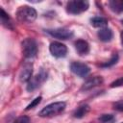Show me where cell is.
Returning a JSON list of instances; mask_svg holds the SVG:
<instances>
[{
	"label": "cell",
	"instance_id": "1",
	"mask_svg": "<svg viewBox=\"0 0 123 123\" xmlns=\"http://www.w3.org/2000/svg\"><path fill=\"white\" fill-rule=\"evenodd\" d=\"M66 107V103L60 101V102H54L51 103L47 106H45L39 112L38 115L40 117H50V116H54L57 115L59 113H61L62 111H64Z\"/></svg>",
	"mask_w": 123,
	"mask_h": 123
},
{
	"label": "cell",
	"instance_id": "2",
	"mask_svg": "<svg viewBox=\"0 0 123 123\" xmlns=\"http://www.w3.org/2000/svg\"><path fill=\"white\" fill-rule=\"evenodd\" d=\"M37 16V11L30 6H20L16 12V17L20 22L31 23Z\"/></svg>",
	"mask_w": 123,
	"mask_h": 123
},
{
	"label": "cell",
	"instance_id": "3",
	"mask_svg": "<svg viewBox=\"0 0 123 123\" xmlns=\"http://www.w3.org/2000/svg\"><path fill=\"white\" fill-rule=\"evenodd\" d=\"M89 7V3L86 0H72L66 4V12L70 14H80L86 12Z\"/></svg>",
	"mask_w": 123,
	"mask_h": 123
},
{
	"label": "cell",
	"instance_id": "4",
	"mask_svg": "<svg viewBox=\"0 0 123 123\" xmlns=\"http://www.w3.org/2000/svg\"><path fill=\"white\" fill-rule=\"evenodd\" d=\"M22 54L27 59H32L37 54V45L34 38L27 37L21 42Z\"/></svg>",
	"mask_w": 123,
	"mask_h": 123
},
{
	"label": "cell",
	"instance_id": "5",
	"mask_svg": "<svg viewBox=\"0 0 123 123\" xmlns=\"http://www.w3.org/2000/svg\"><path fill=\"white\" fill-rule=\"evenodd\" d=\"M46 33L49 34L51 37L58 38V39H62V40H65V39H69L73 37V32L69 29H65V28H56V29H47Z\"/></svg>",
	"mask_w": 123,
	"mask_h": 123
},
{
	"label": "cell",
	"instance_id": "6",
	"mask_svg": "<svg viewBox=\"0 0 123 123\" xmlns=\"http://www.w3.org/2000/svg\"><path fill=\"white\" fill-rule=\"evenodd\" d=\"M47 78V73L44 69H40L39 73H37L34 78H32L27 85V90L28 91H33L34 89H36L37 87H38L40 86V84H42Z\"/></svg>",
	"mask_w": 123,
	"mask_h": 123
},
{
	"label": "cell",
	"instance_id": "7",
	"mask_svg": "<svg viewBox=\"0 0 123 123\" xmlns=\"http://www.w3.org/2000/svg\"><path fill=\"white\" fill-rule=\"evenodd\" d=\"M70 70L76 74L77 76L84 78L86 76H87L90 72V68L87 64L84 63V62H73L70 64Z\"/></svg>",
	"mask_w": 123,
	"mask_h": 123
},
{
	"label": "cell",
	"instance_id": "8",
	"mask_svg": "<svg viewBox=\"0 0 123 123\" xmlns=\"http://www.w3.org/2000/svg\"><path fill=\"white\" fill-rule=\"evenodd\" d=\"M49 50L50 53L56 58H63L67 54V47L63 43L59 41L51 42L49 46Z\"/></svg>",
	"mask_w": 123,
	"mask_h": 123
},
{
	"label": "cell",
	"instance_id": "9",
	"mask_svg": "<svg viewBox=\"0 0 123 123\" xmlns=\"http://www.w3.org/2000/svg\"><path fill=\"white\" fill-rule=\"evenodd\" d=\"M103 82H104V80H103V78H102L101 76H94V77H91V78L87 79V80L83 84V86H82V87H81V90H83V91H87V90H89V89H91V88H93V87H95V86H98L102 85Z\"/></svg>",
	"mask_w": 123,
	"mask_h": 123
},
{
	"label": "cell",
	"instance_id": "10",
	"mask_svg": "<svg viewBox=\"0 0 123 123\" xmlns=\"http://www.w3.org/2000/svg\"><path fill=\"white\" fill-rule=\"evenodd\" d=\"M32 74H33V64L31 62H26L19 74V80L21 82H29L32 78Z\"/></svg>",
	"mask_w": 123,
	"mask_h": 123
},
{
	"label": "cell",
	"instance_id": "11",
	"mask_svg": "<svg viewBox=\"0 0 123 123\" xmlns=\"http://www.w3.org/2000/svg\"><path fill=\"white\" fill-rule=\"evenodd\" d=\"M74 46L75 49L77 51V53L81 56L83 55H86L89 52V44L86 40L84 39H77L74 42Z\"/></svg>",
	"mask_w": 123,
	"mask_h": 123
},
{
	"label": "cell",
	"instance_id": "12",
	"mask_svg": "<svg viewBox=\"0 0 123 123\" xmlns=\"http://www.w3.org/2000/svg\"><path fill=\"white\" fill-rule=\"evenodd\" d=\"M97 36H98V37H99V39L101 41L109 42V41L111 40V38L113 37V33H112V31L110 28L105 27V28H102L101 30L98 31Z\"/></svg>",
	"mask_w": 123,
	"mask_h": 123
},
{
	"label": "cell",
	"instance_id": "13",
	"mask_svg": "<svg viewBox=\"0 0 123 123\" xmlns=\"http://www.w3.org/2000/svg\"><path fill=\"white\" fill-rule=\"evenodd\" d=\"M90 24L95 28H104L108 25V19L102 16H95L90 19Z\"/></svg>",
	"mask_w": 123,
	"mask_h": 123
},
{
	"label": "cell",
	"instance_id": "14",
	"mask_svg": "<svg viewBox=\"0 0 123 123\" xmlns=\"http://www.w3.org/2000/svg\"><path fill=\"white\" fill-rule=\"evenodd\" d=\"M89 109H90V108H89L88 105H86V104L82 105V106L78 107V108L74 111L73 116H74L75 118H82V117H84V116L89 111Z\"/></svg>",
	"mask_w": 123,
	"mask_h": 123
},
{
	"label": "cell",
	"instance_id": "15",
	"mask_svg": "<svg viewBox=\"0 0 123 123\" xmlns=\"http://www.w3.org/2000/svg\"><path fill=\"white\" fill-rule=\"evenodd\" d=\"M1 23L3 26H5L8 29H12V23L9 16V14L4 11L3 8H1Z\"/></svg>",
	"mask_w": 123,
	"mask_h": 123
},
{
	"label": "cell",
	"instance_id": "16",
	"mask_svg": "<svg viewBox=\"0 0 123 123\" xmlns=\"http://www.w3.org/2000/svg\"><path fill=\"white\" fill-rule=\"evenodd\" d=\"M109 6H110L111 10L114 12H123V1L111 0L109 2Z\"/></svg>",
	"mask_w": 123,
	"mask_h": 123
},
{
	"label": "cell",
	"instance_id": "17",
	"mask_svg": "<svg viewBox=\"0 0 123 123\" xmlns=\"http://www.w3.org/2000/svg\"><path fill=\"white\" fill-rule=\"evenodd\" d=\"M98 120H99L101 123H113V122L115 121V117H114V115H112V114L105 113V114L100 115V117L98 118Z\"/></svg>",
	"mask_w": 123,
	"mask_h": 123
},
{
	"label": "cell",
	"instance_id": "18",
	"mask_svg": "<svg viewBox=\"0 0 123 123\" xmlns=\"http://www.w3.org/2000/svg\"><path fill=\"white\" fill-rule=\"evenodd\" d=\"M117 61H118V55H117L116 53H114V54L112 55V57L111 58V60H110L109 62H107L106 63L101 64V66H102V67H110V66H112L113 64H115V63L117 62Z\"/></svg>",
	"mask_w": 123,
	"mask_h": 123
},
{
	"label": "cell",
	"instance_id": "19",
	"mask_svg": "<svg viewBox=\"0 0 123 123\" xmlns=\"http://www.w3.org/2000/svg\"><path fill=\"white\" fill-rule=\"evenodd\" d=\"M41 97L40 96H38V97H37V98H35L27 107H26V111H29V110H31V109H33V108H35L36 106H37L40 102H41Z\"/></svg>",
	"mask_w": 123,
	"mask_h": 123
},
{
	"label": "cell",
	"instance_id": "20",
	"mask_svg": "<svg viewBox=\"0 0 123 123\" xmlns=\"http://www.w3.org/2000/svg\"><path fill=\"white\" fill-rule=\"evenodd\" d=\"M13 123H30V118L26 115H22V116H19L17 117Z\"/></svg>",
	"mask_w": 123,
	"mask_h": 123
},
{
	"label": "cell",
	"instance_id": "21",
	"mask_svg": "<svg viewBox=\"0 0 123 123\" xmlns=\"http://www.w3.org/2000/svg\"><path fill=\"white\" fill-rule=\"evenodd\" d=\"M113 109L118 111H123V99L113 103Z\"/></svg>",
	"mask_w": 123,
	"mask_h": 123
},
{
	"label": "cell",
	"instance_id": "22",
	"mask_svg": "<svg viewBox=\"0 0 123 123\" xmlns=\"http://www.w3.org/2000/svg\"><path fill=\"white\" fill-rule=\"evenodd\" d=\"M123 86V77H120L118 79H116L115 81H113L111 84V87H118V86Z\"/></svg>",
	"mask_w": 123,
	"mask_h": 123
},
{
	"label": "cell",
	"instance_id": "23",
	"mask_svg": "<svg viewBox=\"0 0 123 123\" xmlns=\"http://www.w3.org/2000/svg\"><path fill=\"white\" fill-rule=\"evenodd\" d=\"M120 38H121V42H122V44H123V31H122L121 34H120Z\"/></svg>",
	"mask_w": 123,
	"mask_h": 123
},
{
	"label": "cell",
	"instance_id": "24",
	"mask_svg": "<svg viewBox=\"0 0 123 123\" xmlns=\"http://www.w3.org/2000/svg\"><path fill=\"white\" fill-rule=\"evenodd\" d=\"M122 23H123V21H122Z\"/></svg>",
	"mask_w": 123,
	"mask_h": 123
},
{
	"label": "cell",
	"instance_id": "25",
	"mask_svg": "<svg viewBox=\"0 0 123 123\" xmlns=\"http://www.w3.org/2000/svg\"><path fill=\"white\" fill-rule=\"evenodd\" d=\"M121 123H123V122H121Z\"/></svg>",
	"mask_w": 123,
	"mask_h": 123
}]
</instances>
